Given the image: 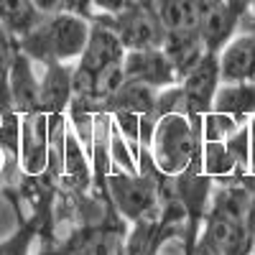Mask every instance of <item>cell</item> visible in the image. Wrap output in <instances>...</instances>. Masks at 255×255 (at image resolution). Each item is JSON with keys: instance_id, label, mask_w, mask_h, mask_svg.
<instances>
[{"instance_id": "cell-1", "label": "cell", "mask_w": 255, "mask_h": 255, "mask_svg": "<svg viewBox=\"0 0 255 255\" xmlns=\"http://www.w3.org/2000/svg\"><path fill=\"white\" fill-rule=\"evenodd\" d=\"M90 28H92L90 18L59 10L44 15L28 33H23L15 41H18V49L41 67L51 61L74 64L90 38Z\"/></svg>"}, {"instance_id": "cell-2", "label": "cell", "mask_w": 255, "mask_h": 255, "mask_svg": "<svg viewBox=\"0 0 255 255\" xmlns=\"http://www.w3.org/2000/svg\"><path fill=\"white\" fill-rule=\"evenodd\" d=\"M108 199L115 207V212L128 222H140L145 217L158 215V191H156V163L148 153V148H140L138 171H123V168H110L108 181Z\"/></svg>"}, {"instance_id": "cell-3", "label": "cell", "mask_w": 255, "mask_h": 255, "mask_svg": "<svg viewBox=\"0 0 255 255\" xmlns=\"http://www.w3.org/2000/svg\"><path fill=\"white\" fill-rule=\"evenodd\" d=\"M145 148L158 171L176 176L202 156V123H191L186 113H166Z\"/></svg>"}, {"instance_id": "cell-4", "label": "cell", "mask_w": 255, "mask_h": 255, "mask_svg": "<svg viewBox=\"0 0 255 255\" xmlns=\"http://www.w3.org/2000/svg\"><path fill=\"white\" fill-rule=\"evenodd\" d=\"M92 20H100V23L108 26L120 41L125 51L133 49H156L163 44V26L156 15L153 0L145 5L123 10V13H95Z\"/></svg>"}, {"instance_id": "cell-5", "label": "cell", "mask_w": 255, "mask_h": 255, "mask_svg": "<svg viewBox=\"0 0 255 255\" xmlns=\"http://www.w3.org/2000/svg\"><path fill=\"white\" fill-rule=\"evenodd\" d=\"M220 84L222 79H220L217 54H209V51L179 79V87L184 95V110L191 123H202V118L212 110Z\"/></svg>"}, {"instance_id": "cell-6", "label": "cell", "mask_w": 255, "mask_h": 255, "mask_svg": "<svg viewBox=\"0 0 255 255\" xmlns=\"http://www.w3.org/2000/svg\"><path fill=\"white\" fill-rule=\"evenodd\" d=\"M51 158V133H49V115L46 113H28L20 115V145H18V174L20 176H38L49 171Z\"/></svg>"}, {"instance_id": "cell-7", "label": "cell", "mask_w": 255, "mask_h": 255, "mask_svg": "<svg viewBox=\"0 0 255 255\" xmlns=\"http://www.w3.org/2000/svg\"><path fill=\"white\" fill-rule=\"evenodd\" d=\"M123 72H125V79L143 82V84H148V87H153V90L171 87V84L179 82V74L174 69L171 59L163 54L161 46L125 51Z\"/></svg>"}, {"instance_id": "cell-8", "label": "cell", "mask_w": 255, "mask_h": 255, "mask_svg": "<svg viewBox=\"0 0 255 255\" xmlns=\"http://www.w3.org/2000/svg\"><path fill=\"white\" fill-rule=\"evenodd\" d=\"M217 64L225 84H255V33L238 31L217 51Z\"/></svg>"}, {"instance_id": "cell-9", "label": "cell", "mask_w": 255, "mask_h": 255, "mask_svg": "<svg viewBox=\"0 0 255 255\" xmlns=\"http://www.w3.org/2000/svg\"><path fill=\"white\" fill-rule=\"evenodd\" d=\"M240 15L230 0H199V38L209 54H217L238 33Z\"/></svg>"}, {"instance_id": "cell-10", "label": "cell", "mask_w": 255, "mask_h": 255, "mask_svg": "<svg viewBox=\"0 0 255 255\" xmlns=\"http://www.w3.org/2000/svg\"><path fill=\"white\" fill-rule=\"evenodd\" d=\"M72 72L74 64L51 61L44 64V74L38 82V108L49 118H64L72 102Z\"/></svg>"}, {"instance_id": "cell-11", "label": "cell", "mask_w": 255, "mask_h": 255, "mask_svg": "<svg viewBox=\"0 0 255 255\" xmlns=\"http://www.w3.org/2000/svg\"><path fill=\"white\" fill-rule=\"evenodd\" d=\"M38 82H41V77L36 74V64L18 49L13 56L10 79H8L10 105L18 115H28V113L41 110L38 108Z\"/></svg>"}, {"instance_id": "cell-12", "label": "cell", "mask_w": 255, "mask_h": 255, "mask_svg": "<svg viewBox=\"0 0 255 255\" xmlns=\"http://www.w3.org/2000/svg\"><path fill=\"white\" fill-rule=\"evenodd\" d=\"M212 110L227 115L232 123L248 125L255 115V84H220Z\"/></svg>"}, {"instance_id": "cell-13", "label": "cell", "mask_w": 255, "mask_h": 255, "mask_svg": "<svg viewBox=\"0 0 255 255\" xmlns=\"http://www.w3.org/2000/svg\"><path fill=\"white\" fill-rule=\"evenodd\" d=\"M153 8L166 33L199 31V0H153Z\"/></svg>"}, {"instance_id": "cell-14", "label": "cell", "mask_w": 255, "mask_h": 255, "mask_svg": "<svg viewBox=\"0 0 255 255\" xmlns=\"http://www.w3.org/2000/svg\"><path fill=\"white\" fill-rule=\"evenodd\" d=\"M41 18L44 13H38L31 0H0V26L8 28L15 38L28 33Z\"/></svg>"}, {"instance_id": "cell-15", "label": "cell", "mask_w": 255, "mask_h": 255, "mask_svg": "<svg viewBox=\"0 0 255 255\" xmlns=\"http://www.w3.org/2000/svg\"><path fill=\"white\" fill-rule=\"evenodd\" d=\"M18 225L8 238H0V255H31L41 238V225L31 215H15Z\"/></svg>"}, {"instance_id": "cell-16", "label": "cell", "mask_w": 255, "mask_h": 255, "mask_svg": "<svg viewBox=\"0 0 255 255\" xmlns=\"http://www.w3.org/2000/svg\"><path fill=\"white\" fill-rule=\"evenodd\" d=\"M18 145H20V115L0 113V148L18 161Z\"/></svg>"}, {"instance_id": "cell-17", "label": "cell", "mask_w": 255, "mask_h": 255, "mask_svg": "<svg viewBox=\"0 0 255 255\" xmlns=\"http://www.w3.org/2000/svg\"><path fill=\"white\" fill-rule=\"evenodd\" d=\"M61 10L77 13V15H84V18L92 20V15H95V0H61Z\"/></svg>"}, {"instance_id": "cell-18", "label": "cell", "mask_w": 255, "mask_h": 255, "mask_svg": "<svg viewBox=\"0 0 255 255\" xmlns=\"http://www.w3.org/2000/svg\"><path fill=\"white\" fill-rule=\"evenodd\" d=\"M33 8L44 15H51V13H59L61 10V0H31Z\"/></svg>"}, {"instance_id": "cell-19", "label": "cell", "mask_w": 255, "mask_h": 255, "mask_svg": "<svg viewBox=\"0 0 255 255\" xmlns=\"http://www.w3.org/2000/svg\"><path fill=\"white\" fill-rule=\"evenodd\" d=\"M248 143H250V166H248V174H255V115L248 123Z\"/></svg>"}, {"instance_id": "cell-20", "label": "cell", "mask_w": 255, "mask_h": 255, "mask_svg": "<svg viewBox=\"0 0 255 255\" xmlns=\"http://www.w3.org/2000/svg\"><path fill=\"white\" fill-rule=\"evenodd\" d=\"M181 255H220L217 250H215V245L212 243H207L202 235H199V240H197V245L191 248L189 253H181Z\"/></svg>"}, {"instance_id": "cell-21", "label": "cell", "mask_w": 255, "mask_h": 255, "mask_svg": "<svg viewBox=\"0 0 255 255\" xmlns=\"http://www.w3.org/2000/svg\"><path fill=\"white\" fill-rule=\"evenodd\" d=\"M238 31H250V33H255V13H250V10H248V13L240 18Z\"/></svg>"}, {"instance_id": "cell-22", "label": "cell", "mask_w": 255, "mask_h": 255, "mask_svg": "<svg viewBox=\"0 0 255 255\" xmlns=\"http://www.w3.org/2000/svg\"><path fill=\"white\" fill-rule=\"evenodd\" d=\"M250 13H255V0H250Z\"/></svg>"}, {"instance_id": "cell-23", "label": "cell", "mask_w": 255, "mask_h": 255, "mask_svg": "<svg viewBox=\"0 0 255 255\" xmlns=\"http://www.w3.org/2000/svg\"><path fill=\"white\" fill-rule=\"evenodd\" d=\"M250 255H253V253H250Z\"/></svg>"}]
</instances>
